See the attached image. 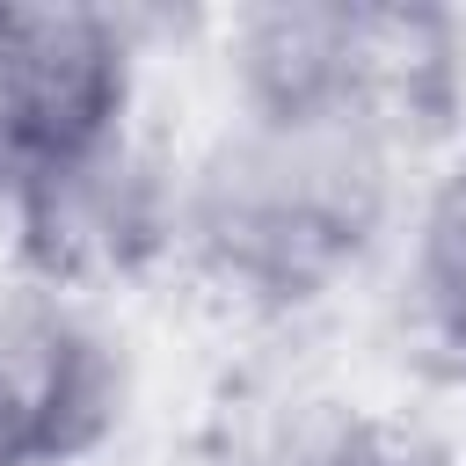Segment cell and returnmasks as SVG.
Listing matches in <instances>:
<instances>
[{
  "instance_id": "obj_1",
  "label": "cell",
  "mask_w": 466,
  "mask_h": 466,
  "mask_svg": "<svg viewBox=\"0 0 466 466\" xmlns=\"http://www.w3.org/2000/svg\"><path fill=\"white\" fill-rule=\"evenodd\" d=\"M400 153L328 124L240 116L175 182V248L226 299L291 313L328 299L393 218Z\"/></svg>"
},
{
  "instance_id": "obj_2",
  "label": "cell",
  "mask_w": 466,
  "mask_h": 466,
  "mask_svg": "<svg viewBox=\"0 0 466 466\" xmlns=\"http://www.w3.org/2000/svg\"><path fill=\"white\" fill-rule=\"evenodd\" d=\"M233 109L415 153L466 109V15L291 0L233 22Z\"/></svg>"
},
{
  "instance_id": "obj_3",
  "label": "cell",
  "mask_w": 466,
  "mask_h": 466,
  "mask_svg": "<svg viewBox=\"0 0 466 466\" xmlns=\"http://www.w3.org/2000/svg\"><path fill=\"white\" fill-rule=\"evenodd\" d=\"M138 44L102 7H0V211H29L51 189L131 146Z\"/></svg>"
},
{
  "instance_id": "obj_4",
  "label": "cell",
  "mask_w": 466,
  "mask_h": 466,
  "mask_svg": "<svg viewBox=\"0 0 466 466\" xmlns=\"http://www.w3.org/2000/svg\"><path fill=\"white\" fill-rule=\"evenodd\" d=\"M124 415L116 342L44 284L0 291V466H66Z\"/></svg>"
},
{
  "instance_id": "obj_5",
  "label": "cell",
  "mask_w": 466,
  "mask_h": 466,
  "mask_svg": "<svg viewBox=\"0 0 466 466\" xmlns=\"http://www.w3.org/2000/svg\"><path fill=\"white\" fill-rule=\"evenodd\" d=\"M408 313H415V335L466 371V153L415 204V233H408Z\"/></svg>"
},
{
  "instance_id": "obj_6",
  "label": "cell",
  "mask_w": 466,
  "mask_h": 466,
  "mask_svg": "<svg viewBox=\"0 0 466 466\" xmlns=\"http://www.w3.org/2000/svg\"><path fill=\"white\" fill-rule=\"evenodd\" d=\"M306 466H451L444 444H430L422 430L408 422H379V415H350L342 430H328Z\"/></svg>"
}]
</instances>
